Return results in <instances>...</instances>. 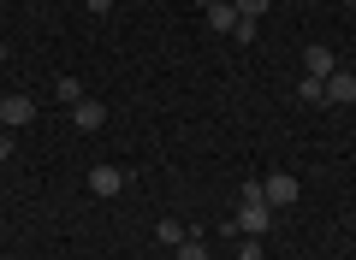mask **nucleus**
<instances>
[{
	"label": "nucleus",
	"instance_id": "obj_19",
	"mask_svg": "<svg viewBox=\"0 0 356 260\" xmlns=\"http://www.w3.org/2000/svg\"><path fill=\"white\" fill-rule=\"evenodd\" d=\"M344 6H356V0H344Z\"/></svg>",
	"mask_w": 356,
	"mask_h": 260
},
{
	"label": "nucleus",
	"instance_id": "obj_1",
	"mask_svg": "<svg viewBox=\"0 0 356 260\" xmlns=\"http://www.w3.org/2000/svg\"><path fill=\"white\" fill-rule=\"evenodd\" d=\"M226 231H243V236H267V231H273V207H267L261 196H255V201H243V207H238V219H232Z\"/></svg>",
	"mask_w": 356,
	"mask_h": 260
},
{
	"label": "nucleus",
	"instance_id": "obj_14",
	"mask_svg": "<svg viewBox=\"0 0 356 260\" xmlns=\"http://www.w3.org/2000/svg\"><path fill=\"white\" fill-rule=\"evenodd\" d=\"M261 30H255V18H238V30H232V42H255Z\"/></svg>",
	"mask_w": 356,
	"mask_h": 260
},
{
	"label": "nucleus",
	"instance_id": "obj_11",
	"mask_svg": "<svg viewBox=\"0 0 356 260\" xmlns=\"http://www.w3.org/2000/svg\"><path fill=\"white\" fill-rule=\"evenodd\" d=\"M154 236H161L166 248H178V243H184V236H191V231H184V225H178V219H161V225H154Z\"/></svg>",
	"mask_w": 356,
	"mask_h": 260
},
{
	"label": "nucleus",
	"instance_id": "obj_18",
	"mask_svg": "<svg viewBox=\"0 0 356 260\" xmlns=\"http://www.w3.org/2000/svg\"><path fill=\"white\" fill-rule=\"evenodd\" d=\"M196 6H214V0H196Z\"/></svg>",
	"mask_w": 356,
	"mask_h": 260
},
{
	"label": "nucleus",
	"instance_id": "obj_8",
	"mask_svg": "<svg viewBox=\"0 0 356 260\" xmlns=\"http://www.w3.org/2000/svg\"><path fill=\"white\" fill-rule=\"evenodd\" d=\"M238 6H232V0H214V6H208V30H220V36H232V30H238Z\"/></svg>",
	"mask_w": 356,
	"mask_h": 260
},
{
	"label": "nucleus",
	"instance_id": "obj_17",
	"mask_svg": "<svg viewBox=\"0 0 356 260\" xmlns=\"http://www.w3.org/2000/svg\"><path fill=\"white\" fill-rule=\"evenodd\" d=\"M0 160H13V130H0Z\"/></svg>",
	"mask_w": 356,
	"mask_h": 260
},
{
	"label": "nucleus",
	"instance_id": "obj_4",
	"mask_svg": "<svg viewBox=\"0 0 356 260\" xmlns=\"http://www.w3.org/2000/svg\"><path fill=\"white\" fill-rule=\"evenodd\" d=\"M327 101H332V107H350V101H356V71L339 65V71L327 77Z\"/></svg>",
	"mask_w": 356,
	"mask_h": 260
},
{
	"label": "nucleus",
	"instance_id": "obj_20",
	"mask_svg": "<svg viewBox=\"0 0 356 260\" xmlns=\"http://www.w3.org/2000/svg\"><path fill=\"white\" fill-rule=\"evenodd\" d=\"M350 18H356V6H350Z\"/></svg>",
	"mask_w": 356,
	"mask_h": 260
},
{
	"label": "nucleus",
	"instance_id": "obj_7",
	"mask_svg": "<svg viewBox=\"0 0 356 260\" xmlns=\"http://www.w3.org/2000/svg\"><path fill=\"white\" fill-rule=\"evenodd\" d=\"M72 124H77V130H102V124H107V107H102V101H77V107H72Z\"/></svg>",
	"mask_w": 356,
	"mask_h": 260
},
{
	"label": "nucleus",
	"instance_id": "obj_5",
	"mask_svg": "<svg viewBox=\"0 0 356 260\" xmlns=\"http://www.w3.org/2000/svg\"><path fill=\"white\" fill-rule=\"evenodd\" d=\"M89 189H95V196H119V189H125V172H119V166H89Z\"/></svg>",
	"mask_w": 356,
	"mask_h": 260
},
{
	"label": "nucleus",
	"instance_id": "obj_9",
	"mask_svg": "<svg viewBox=\"0 0 356 260\" xmlns=\"http://www.w3.org/2000/svg\"><path fill=\"white\" fill-rule=\"evenodd\" d=\"M54 95H60L65 107H77V101H83V83H77V77H54Z\"/></svg>",
	"mask_w": 356,
	"mask_h": 260
},
{
	"label": "nucleus",
	"instance_id": "obj_2",
	"mask_svg": "<svg viewBox=\"0 0 356 260\" xmlns=\"http://www.w3.org/2000/svg\"><path fill=\"white\" fill-rule=\"evenodd\" d=\"M261 196H267V207H291V201L303 196V184H297L291 172H273V177H261Z\"/></svg>",
	"mask_w": 356,
	"mask_h": 260
},
{
	"label": "nucleus",
	"instance_id": "obj_3",
	"mask_svg": "<svg viewBox=\"0 0 356 260\" xmlns=\"http://www.w3.org/2000/svg\"><path fill=\"white\" fill-rule=\"evenodd\" d=\"M36 119V101L30 95H6L0 101V124H6V130H18V124H30Z\"/></svg>",
	"mask_w": 356,
	"mask_h": 260
},
{
	"label": "nucleus",
	"instance_id": "obj_6",
	"mask_svg": "<svg viewBox=\"0 0 356 260\" xmlns=\"http://www.w3.org/2000/svg\"><path fill=\"white\" fill-rule=\"evenodd\" d=\"M303 71H309V77H321V83H327V77L339 71V60H332V48H321V42H315V48L303 53Z\"/></svg>",
	"mask_w": 356,
	"mask_h": 260
},
{
	"label": "nucleus",
	"instance_id": "obj_10",
	"mask_svg": "<svg viewBox=\"0 0 356 260\" xmlns=\"http://www.w3.org/2000/svg\"><path fill=\"white\" fill-rule=\"evenodd\" d=\"M297 101H303V107H315V101H327V83H321V77H303V83H297Z\"/></svg>",
	"mask_w": 356,
	"mask_h": 260
},
{
	"label": "nucleus",
	"instance_id": "obj_16",
	"mask_svg": "<svg viewBox=\"0 0 356 260\" xmlns=\"http://www.w3.org/2000/svg\"><path fill=\"white\" fill-rule=\"evenodd\" d=\"M83 6H89L95 18H102V12H113V0H83Z\"/></svg>",
	"mask_w": 356,
	"mask_h": 260
},
{
	"label": "nucleus",
	"instance_id": "obj_15",
	"mask_svg": "<svg viewBox=\"0 0 356 260\" xmlns=\"http://www.w3.org/2000/svg\"><path fill=\"white\" fill-rule=\"evenodd\" d=\"M238 260H267V254H261V236H243V248H238Z\"/></svg>",
	"mask_w": 356,
	"mask_h": 260
},
{
	"label": "nucleus",
	"instance_id": "obj_13",
	"mask_svg": "<svg viewBox=\"0 0 356 260\" xmlns=\"http://www.w3.org/2000/svg\"><path fill=\"white\" fill-rule=\"evenodd\" d=\"M232 6H238V12H243V18H261V12H267V6H273V0H232Z\"/></svg>",
	"mask_w": 356,
	"mask_h": 260
},
{
	"label": "nucleus",
	"instance_id": "obj_12",
	"mask_svg": "<svg viewBox=\"0 0 356 260\" xmlns=\"http://www.w3.org/2000/svg\"><path fill=\"white\" fill-rule=\"evenodd\" d=\"M178 260H208V243L202 236H184V243H178Z\"/></svg>",
	"mask_w": 356,
	"mask_h": 260
}]
</instances>
